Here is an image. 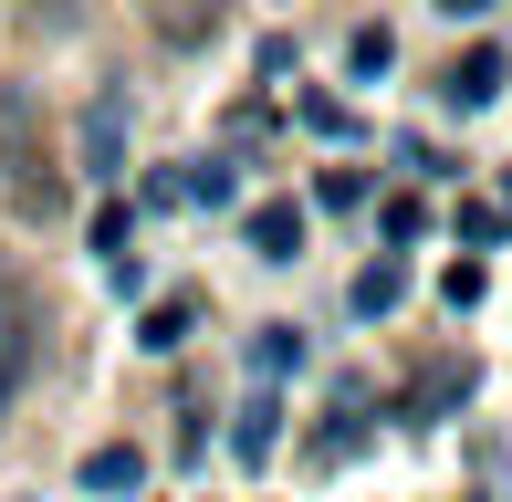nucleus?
Listing matches in <instances>:
<instances>
[{
  "instance_id": "obj_1",
  "label": "nucleus",
  "mask_w": 512,
  "mask_h": 502,
  "mask_svg": "<svg viewBox=\"0 0 512 502\" xmlns=\"http://www.w3.org/2000/svg\"><path fill=\"white\" fill-rule=\"evenodd\" d=\"M502 84H512V53H502V42H471V53L450 63V84H439V95H450L460 116H481V105H502Z\"/></svg>"
},
{
  "instance_id": "obj_2",
  "label": "nucleus",
  "mask_w": 512,
  "mask_h": 502,
  "mask_svg": "<svg viewBox=\"0 0 512 502\" xmlns=\"http://www.w3.org/2000/svg\"><path fill=\"white\" fill-rule=\"evenodd\" d=\"M115 168H126V95H115V84H105V95L84 105V178H95V189H105Z\"/></svg>"
},
{
  "instance_id": "obj_3",
  "label": "nucleus",
  "mask_w": 512,
  "mask_h": 502,
  "mask_svg": "<svg viewBox=\"0 0 512 502\" xmlns=\"http://www.w3.org/2000/svg\"><path fill=\"white\" fill-rule=\"evenodd\" d=\"M241 241H251V262H304V210H293V199H262V210L241 220Z\"/></svg>"
},
{
  "instance_id": "obj_4",
  "label": "nucleus",
  "mask_w": 512,
  "mask_h": 502,
  "mask_svg": "<svg viewBox=\"0 0 512 502\" xmlns=\"http://www.w3.org/2000/svg\"><path fill=\"white\" fill-rule=\"evenodd\" d=\"M272 440H283V408H272V387H262V398L241 408V429H230V461L262 471V461H272Z\"/></svg>"
},
{
  "instance_id": "obj_5",
  "label": "nucleus",
  "mask_w": 512,
  "mask_h": 502,
  "mask_svg": "<svg viewBox=\"0 0 512 502\" xmlns=\"http://www.w3.org/2000/svg\"><path fill=\"white\" fill-rule=\"evenodd\" d=\"M136 482H147V461H136L126 440H105V450H84V492H105V502H115V492H136Z\"/></svg>"
},
{
  "instance_id": "obj_6",
  "label": "nucleus",
  "mask_w": 512,
  "mask_h": 502,
  "mask_svg": "<svg viewBox=\"0 0 512 502\" xmlns=\"http://www.w3.org/2000/svg\"><path fill=\"white\" fill-rule=\"evenodd\" d=\"M398 293H408V262H366L356 272V314H398Z\"/></svg>"
},
{
  "instance_id": "obj_7",
  "label": "nucleus",
  "mask_w": 512,
  "mask_h": 502,
  "mask_svg": "<svg viewBox=\"0 0 512 502\" xmlns=\"http://www.w3.org/2000/svg\"><path fill=\"white\" fill-rule=\"evenodd\" d=\"M251 367H262V377L304 367V335H293V325H262V335H251Z\"/></svg>"
},
{
  "instance_id": "obj_8",
  "label": "nucleus",
  "mask_w": 512,
  "mask_h": 502,
  "mask_svg": "<svg viewBox=\"0 0 512 502\" xmlns=\"http://www.w3.org/2000/svg\"><path fill=\"white\" fill-rule=\"evenodd\" d=\"M136 346H147V356L189 346V304H147V325H136Z\"/></svg>"
},
{
  "instance_id": "obj_9",
  "label": "nucleus",
  "mask_w": 512,
  "mask_h": 502,
  "mask_svg": "<svg viewBox=\"0 0 512 502\" xmlns=\"http://www.w3.org/2000/svg\"><path fill=\"white\" fill-rule=\"evenodd\" d=\"M21 136H32V95H21V84H0V168L21 157Z\"/></svg>"
},
{
  "instance_id": "obj_10",
  "label": "nucleus",
  "mask_w": 512,
  "mask_h": 502,
  "mask_svg": "<svg viewBox=\"0 0 512 502\" xmlns=\"http://www.w3.org/2000/svg\"><path fill=\"white\" fill-rule=\"evenodd\" d=\"M345 63H356V74H366V84H377V74H387V63H398V42H387V32H377V21H366V32H356V42H345Z\"/></svg>"
},
{
  "instance_id": "obj_11",
  "label": "nucleus",
  "mask_w": 512,
  "mask_h": 502,
  "mask_svg": "<svg viewBox=\"0 0 512 502\" xmlns=\"http://www.w3.org/2000/svg\"><path fill=\"white\" fill-rule=\"evenodd\" d=\"M178 189H189V199H209V210H220V199H230V189H241V178H230V157H199V168H189V178H178Z\"/></svg>"
},
{
  "instance_id": "obj_12",
  "label": "nucleus",
  "mask_w": 512,
  "mask_h": 502,
  "mask_svg": "<svg viewBox=\"0 0 512 502\" xmlns=\"http://www.w3.org/2000/svg\"><path fill=\"white\" fill-rule=\"evenodd\" d=\"M314 199H324V210H356L366 178H356V168H324V178H314Z\"/></svg>"
},
{
  "instance_id": "obj_13",
  "label": "nucleus",
  "mask_w": 512,
  "mask_h": 502,
  "mask_svg": "<svg viewBox=\"0 0 512 502\" xmlns=\"http://www.w3.org/2000/svg\"><path fill=\"white\" fill-rule=\"evenodd\" d=\"M304 126H314V136H356V116H345L335 95H304Z\"/></svg>"
},
{
  "instance_id": "obj_14",
  "label": "nucleus",
  "mask_w": 512,
  "mask_h": 502,
  "mask_svg": "<svg viewBox=\"0 0 512 502\" xmlns=\"http://www.w3.org/2000/svg\"><path fill=\"white\" fill-rule=\"evenodd\" d=\"M439 293H450V314H460V304H481L492 283H481V262H450V283H439Z\"/></svg>"
},
{
  "instance_id": "obj_15",
  "label": "nucleus",
  "mask_w": 512,
  "mask_h": 502,
  "mask_svg": "<svg viewBox=\"0 0 512 502\" xmlns=\"http://www.w3.org/2000/svg\"><path fill=\"white\" fill-rule=\"evenodd\" d=\"M11 377H21V335H11V346H0V398H11Z\"/></svg>"
},
{
  "instance_id": "obj_16",
  "label": "nucleus",
  "mask_w": 512,
  "mask_h": 502,
  "mask_svg": "<svg viewBox=\"0 0 512 502\" xmlns=\"http://www.w3.org/2000/svg\"><path fill=\"white\" fill-rule=\"evenodd\" d=\"M439 11H450V21H481V11H492V0H439Z\"/></svg>"
},
{
  "instance_id": "obj_17",
  "label": "nucleus",
  "mask_w": 512,
  "mask_h": 502,
  "mask_svg": "<svg viewBox=\"0 0 512 502\" xmlns=\"http://www.w3.org/2000/svg\"><path fill=\"white\" fill-rule=\"evenodd\" d=\"M157 11H168V0H157ZM178 32H199V0H178Z\"/></svg>"
}]
</instances>
